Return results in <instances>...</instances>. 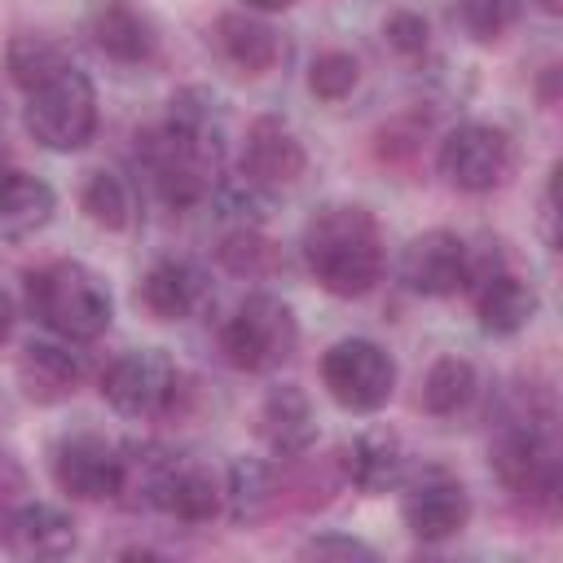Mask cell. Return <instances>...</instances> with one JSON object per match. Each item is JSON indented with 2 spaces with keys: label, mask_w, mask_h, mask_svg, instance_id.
Here are the masks:
<instances>
[{
  "label": "cell",
  "mask_w": 563,
  "mask_h": 563,
  "mask_svg": "<svg viewBox=\"0 0 563 563\" xmlns=\"http://www.w3.org/2000/svg\"><path fill=\"white\" fill-rule=\"evenodd\" d=\"M347 475L361 493H387L405 479V444L387 427H369L347 449Z\"/></svg>",
  "instance_id": "44dd1931"
},
{
  "label": "cell",
  "mask_w": 563,
  "mask_h": 563,
  "mask_svg": "<svg viewBox=\"0 0 563 563\" xmlns=\"http://www.w3.org/2000/svg\"><path fill=\"white\" fill-rule=\"evenodd\" d=\"M475 400V365L462 361V356H440L431 369H427V383H422V405L440 418H453L462 413L466 405Z\"/></svg>",
  "instance_id": "cb8c5ba5"
},
{
  "label": "cell",
  "mask_w": 563,
  "mask_h": 563,
  "mask_svg": "<svg viewBox=\"0 0 563 563\" xmlns=\"http://www.w3.org/2000/svg\"><path fill=\"white\" fill-rule=\"evenodd\" d=\"M303 264L321 290L339 299H361L383 277V238L365 207L334 202L321 207L303 229Z\"/></svg>",
  "instance_id": "7a4b0ae2"
},
{
  "label": "cell",
  "mask_w": 563,
  "mask_h": 563,
  "mask_svg": "<svg viewBox=\"0 0 563 563\" xmlns=\"http://www.w3.org/2000/svg\"><path fill=\"white\" fill-rule=\"evenodd\" d=\"M229 479H233V484H229L233 510L246 515V519L260 515V506H264V497H268V471H264L260 462H238Z\"/></svg>",
  "instance_id": "f1b7e54d"
},
{
  "label": "cell",
  "mask_w": 563,
  "mask_h": 563,
  "mask_svg": "<svg viewBox=\"0 0 563 563\" xmlns=\"http://www.w3.org/2000/svg\"><path fill=\"white\" fill-rule=\"evenodd\" d=\"M101 396L123 418H158L176 396V365L158 347L123 352L101 374Z\"/></svg>",
  "instance_id": "52a82bcc"
},
{
  "label": "cell",
  "mask_w": 563,
  "mask_h": 563,
  "mask_svg": "<svg viewBox=\"0 0 563 563\" xmlns=\"http://www.w3.org/2000/svg\"><path fill=\"white\" fill-rule=\"evenodd\" d=\"M466 282H475V312L488 334H519L532 321L537 295L523 277L493 268V273H466Z\"/></svg>",
  "instance_id": "9a60e30c"
},
{
  "label": "cell",
  "mask_w": 563,
  "mask_h": 563,
  "mask_svg": "<svg viewBox=\"0 0 563 563\" xmlns=\"http://www.w3.org/2000/svg\"><path fill=\"white\" fill-rule=\"evenodd\" d=\"M321 383L347 413H374L391 400L396 361L369 339H343L321 356Z\"/></svg>",
  "instance_id": "8992f818"
},
{
  "label": "cell",
  "mask_w": 563,
  "mask_h": 563,
  "mask_svg": "<svg viewBox=\"0 0 563 563\" xmlns=\"http://www.w3.org/2000/svg\"><path fill=\"white\" fill-rule=\"evenodd\" d=\"M70 57L53 44V40H44V35H18L13 44H9V75H13V84L26 92V88H35L40 79H48L53 70H62Z\"/></svg>",
  "instance_id": "d4e9b609"
},
{
  "label": "cell",
  "mask_w": 563,
  "mask_h": 563,
  "mask_svg": "<svg viewBox=\"0 0 563 563\" xmlns=\"http://www.w3.org/2000/svg\"><path fill=\"white\" fill-rule=\"evenodd\" d=\"M145 163L167 207H194L211 194L220 172V123L216 101L202 88L172 97L167 123L145 141Z\"/></svg>",
  "instance_id": "6da1fadb"
},
{
  "label": "cell",
  "mask_w": 563,
  "mask_h": 563,
  "mask_svg": "<svg viewBox=\"0 0 563 563\" xmlns=\"http://www.w3.org/2000/svg\"><path fill=\"white\" fill-rule=\"evenodd\" d=\"M123 475H128L123 449L97 431H70L53 449V479L62 493H70L79 501H106V497L123 493Z\"/></svg>",
  "instance_id": "ba28073f"
},
{
  "label": "cell",
  "mask_w": 563,
  "mask_h": 563,
  "mask_svg": "<svg viewBox=\"0 0 563 563\" xmlns=\"http://www.w3.org/2000/svg\"><path fill=\"white\" fill-rule=\"evenodd\" d=\"M466 273H471V251L457 233L449 229H431V233H418L405 255H400V277L413 295H427V299H444L453 290L466 286Z\"/></svg>",
  "instance_id": "4fadbf2b"
},
{
  "label": "cell",
  "mask_w": 563,
  "mask_h": 563,
  "mask_svg": "<svg viewBox=\"0 0 563 563\" xmlns=\"http://www.w3.org/2000/svg\"><path fill=\"white\" fill-rule=\"evenodd\" d=\"M26 303L40 325L62 334L66 343H92L110 325V290L106 282L75 260L44 264L26 277Z\"/></svg>",
  "instance_id": "3957f363"
},
{
  "label": "cell",
  "mask_w": 563,
  "mask_h": 563,
  "mask_svg": "<svg viewBox=\"0 0 563 563\" xmlns=\"http://www.w3.org/2000/svg\"><path fill=\"white\" fill-rule=\"evenodd\" d=\"M383 31H387V44H391L396 53H405V57H413V53L427 48V22H422L418 13H409V9L391 13Z\"/></svg>",
  "instance_id": "f546056e"
},
{
  "label": "cell",
  "mask_w": 563,
  "mask_h": 563,
  "mask_svg": "<svg viewBox=\"0 0 563 563\" xmlns=\"http://www.w3.org/2000/svg\"><path fill=\"white\" fill-rule=\"evenodd\" d=\"M53 189L31 172H0V233L31 238L53 220Z\"/></svg>",
  "instance_id": "7402d4cb"
},
{
  "label": "cell",
  "mask_w": 563,
  "mask_h": 563,
  "mask_svg": "<svg viewBox=\"0 0 563 563\" xmlns=\"http://www.w3.org/2000/svg\"><path fill=\"white\" fill-rule=\"evenodd\" d=\"M246 9H264V13H277V9H290L295 0H242Z\"/></svg>",
  "instance_id": "836d02e7"
},
{
  "label": "cell",
  "mask_w": 563,
  "mask_h": 563,
  "mask_svg": "<svg viewBox=\"0 0 563 563\" xmlns=\"http://www.w3.org/2000/svg\"><path fill=\"white\" fill-rule=\"evenodd\" d=\"M400 515H405V528L418 541H444V537H453V532L466 528L471 497H466V488L444 466H427L418 479H409L405 501H400Z\"/></svg>",
  "instance_id": "7c38bea8"
},
{
  "label": "cell",
  "mask_w": 563,
  "mask_h": 563,
  "mask_svg": "<svg viewBox=\"0 0 563 563\" xmlns=\"http://www.w3.org/2000/svg\"><path fill=\"white\" fill-rule=\"evenodd\" d=\"M220 255H224V264H229V268H238V273H255V268H260V260H268L273 251H268V242H260L251 229H238V233L220 246Z\"/></svg>",
  "instance_id": "4dcf8cb0"
},
{
  "label": "cell",
  "mask_w": 563,
  "mask_h": 563,
  "mask_svg": "<svg viewBox=\"0 0 563 563\" xmlns=\"http://www.w3.org/2000/svg\"><path fill=\"white\" fill-rule=\"evenodd\" d=\"M202 295H207V282H202V273H198L194 264H185V260H163V264H154V268L145 273V282H141V290H136V299L145 303V312L158 317V321H180V317H189V312L202 303Z\"/></svg>",
  "instance_id": "d6986e66"
},
{
  "label": "cell",
  "mask_w": 563,
  "mask_h": 563,
  "mask_svg": "<svg viewBox=\"0 0 563 563\" xmlns=\"http://www.w3.org/2000/svg\"><path fill=\"white\" fill-rule=\"evenodd\" d=\"M92 40L114 62H145L154 53V26L132 4H106L92 18Z\"/></svg>",
  "instance_id": "603a6c76"
},
{
  "label": "cell",
  "mask_w": 563,
  "mask_h": 563,
  "mask_svg": "<svg viewBox=\"0 0 563 563\" xmlns=\"http://www.w3.org/2000/svg\"><path fill=\"white\" fill-rule=\"evenodd\" d=\"M4 545L22 559H62L75 550V523L66 510H57L48 501H31L9 515Z\"/></svg>",
  "instance_id": "e0dca14e"
},
{
  "label": "cell",
  "mask_w": 563,
  "mask_h": 563,
  "mask_svg": "<svg viewBox=\"0 0 563 563\" xmlns=\"http://www.w3.org/2000/svg\"><path fill=\"white\" fill-rule=\"evenodd\" d=\"M493 471L497 479L528 501H550L559 488V457H554V440L532 427V422H515L493 440Z\"/></svg>",
  "instance_id": "30bf717a"
},
{
  "label": "cell",
  "mask_w": 563,
  "mask_h": 563,
  "mask_svg": "<svg viewBox=\"0 0 563 563\" xmlns=\"http://www.w3.org/2000/svg\"><path fill=\"white\" fill-rule=\"evenodd\" d=\"M26 132L53 150V154H75L92 141L97 132V92L92 79L79 66H62L48 79H40L35 88H26Z\"/></svg>",
  "instance_id": "277c9868"
},
{
  "label": "cell",
  "mask_w": 563,
  "mask_h": 563,
  "mask_svg": "<svg viewBox=\"0 0 563 563\" xmlns=\"http://www.w3.org/2000/svg\"><path fill=\"white\" fill-rule=\"evenodd\" d=\"M510 172V141L493 123H457L440 141V176L462 194H488Z\"/></svg>",
  "instance_id": "9c48e42d"
},
{
  "label": "cell",
  "mask_w": 563,
  "mask_h": 563,
  "mask_svg": "<svg viewBox=\"0 0 563 563\" xmlns=\"http://www.w3.org/2000/svg\"><path fill=\"white\" fill-rule=\"evenodd\" d=\"M9 325H13V299L0 290V339L9 334Z\"/></svg>",
  "instance_id": "d6a6232c"
},
{
  "label": "cell",
  "mask_w": 563,
  "mask_h": 563,
  "mask_svg": "<svg viewBox=\"0 0 563 563\" xmlns=\"http://www.w3.org/2000/svg\"><path fill=\"white\" fill-rule=\"evenodd\" d=\"M356 79H361V66H356L352 53H321V57L312 62V75H308L312 92L325 97V101L347 97V92L356 88Z\"/></svg>",
  "instance_id": "83f0119b"
},
{
  "label": "cell",
  "mask_w": 563,
  "mask_h": 563,
  "mask_svg": "<svg viewBox=\"0 0 563 563\" xmlns=\"http://www.w3.org/2000/svg\"><path fill=\"white\" fill-rule=\"evenodd\" d=\"M79 374H84L79 361L57 343H26L18 356V383H22L26 400H35V405H57V400L75 396Z\"/></svg>",
  "instance_id": "ffe728a7"
},
{
  "label": "cell",
  "mask_w": 563,
  "mask_h": 563,
  "mask_svg": "<svg viewBox=\"0 0 563 563\" xmlns=\"http://www.w3.org/2000/svg\"><path fill=\"white\" fill-rule=\"evenodd\" d=\"M519 9H523V0H462V26L479 44H493L515 26Z\"/></svg>",
  "instance_id": "4316f807"
},
{
  "label": "cell",
  "mask_w": 563,
  "mask_h": 563,
  "mask_svg": "<svg viewBox=\"0 0 563 563\" xmlns=\"http://www.w3.org/2000/svg\"><path fill=\"white\" fill-rule=\"evenodd\" d=\"M84 211L101 224V229H128L132 220V194L114 172H92L84 185Z\"/></svg>",
  "instance_id": "484cf974"
},
{
  "label": "cell",
  "mask_w": 563,
  "mask_h": 563,
  "mask_svg": "<svg viewBox=\"0 0 563 563\" xmlns=\"http://www.w3.org/2000/svg\"><path fill=\"white\" fill-rule=\"evenodd\" d=\"M141 488H145V501L185 519V523H202L220 510V484L207 466L198 462H180V457H150L145 462V475H141Z\"/></svg>",
  "instance_id": "8fae6325"
},
{
  "label": "cell",
  "mask_w": 563,
  "mask_h": 563,
  "mask_svg": "<svg viewBox=\"0 0 563 563\" xmlns=\"http://www.w3.org/2000/svg\"><path fill=\"white\" fill-rule=\"evenodd\" d=\"M537 4H541V9H545V13H559V9H563V4H559V0H537Z\"/></svg>",
  "instance_id": "e575fe53"
},
{
  "label": "cell",
  "mask_w": 563,
  "mask_h": 563,
  "mask_svg": "<svg viewBox=\"0 0 563 563\" xmlns=\"http://www.w3.org/2000/svg\"><path fill=\"white\" fill-rule=\"evenodd\" d=\"M295 343H299L295 312L273 295H246L220 330V347H224L229 365H238L246 374L277 369L295 352Z\"/></svg>",
  "instance_id": "5b68a950"
},
{
  "label": "cell",
  "mask_w": 563,
  "mask_h": 563,
  "mask_svg": "<svg viewBox=\"0 0 563 563\" xmlns=\"http://www.w3.org/2000/svg\"><path fill=\"white\" fill-rule=\"evenodd\" d=\"M303 145L282 119H255L242 150V176L255 189H286L303 176Z\"/></svg>",
  "instance_id": "5bb4252c"
},
{
  "label": "cell",
  "mask_w": 563,
  "mask_h": 563,
  "mask_svg": "<svg viewBox=\"0 0 563 563\" xmlns=\"http://www.w3.org/2000/svg\"><path fill=\"white\" fill-rule=\"evenodd\" d=\"M260 435L268 440L273 453L282 457H299L312 449L317 440V418H312V405L308 396L295 387V383H282L264 396L260 405Z\"/></svg>",
  "instance_id": "2e32d148"
},
{
  "label": "cell",
  "mask_w": 563,
  "mask_h": 563,
  "mask_svg": "<svg viewBox=\"0 0 563 563\" xmlns=\"http://www.w3.org/2000/svg\"><path fill=\"white\" fill-rule=\"evenodd\" d=\"M303 559H374V550L356 537H334L330 532V537H312L303 545Z\"/></svg>",
  "instance_id": "1f68e13d"
},
{
  "label": "cell",
  "mask_w": 563,
  "mask_h": 563,
  "mask_svg": "<svg viewBox=\"0 0 563 563\" xmlns=\"http://www.w3.org/2000/svg\"><path fill=\"white\" fill-rule=\"evenodd\" d=\"M216 48L242 75H264L282 57L277 31L268 22H260V18H251V13H224V18H216Z\"/></svg>",
  "instance_id": "ac0fdd59"
}]
</instances>
